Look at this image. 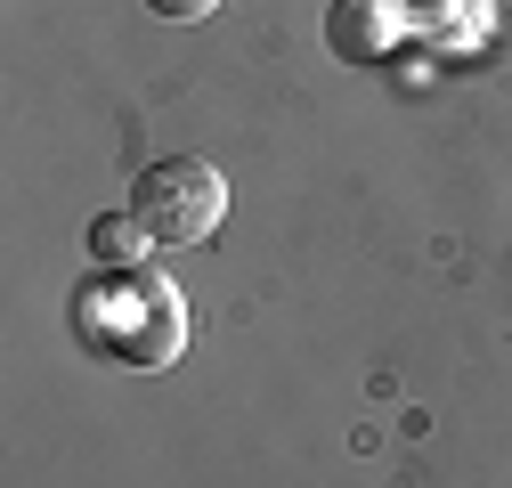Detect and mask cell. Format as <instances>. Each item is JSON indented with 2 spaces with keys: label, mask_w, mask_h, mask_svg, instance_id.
<instances>
[{
  "label": "cell",
  "mask_w": 512,
  "mask_h": 488,
  "mask_svg": "<svg viewBox=\"0 0 512 488\" xmlns=\"http://www.w3.org/2000/svg\"><path fill=\"white\" fill-rule=\"evenodd\" d=\"M74 334L90 358H114L131 375H163L187 350V301L163 269H98L74 293Z\"/></svg>",
  "instance_id": "6da1fadb"
},
{
  "label": "cell",
  "mask_w": 512,
  "mask_h": 488,
  "mask_svg": "<svg viewBox=\"0 0 512 488\" xmlns=\"http://www.w3.org/2000/svg\"><path fill=\"white\" fill-rule=\"evenodd\" d=\"M147 9H155V17H171V25H196V17H212V9H220V0H147Z\"/></svg>",
  "instance_id": "5b68a950"
},
{
  "label": "cell",
  "mask_w": 512,
  "mask_h": 488,
  "mask_svg": "<svg viewBox=\"0 0 512 488\" xmlns=\"http://www.w3.org/2000/svg\"><path fill=\"white\" fill-rule=\"evenodd\" d=\"M488 9H496V17H512V0H488Z\"/></svg>",
  "instance_id": "8992f818"
},
{
  "label": "cell",
  "mask_w": 512,
  "mask_h": 488,
  "mask_svg": "<svg viewBox=\"0 0 512 488\" xmlns=\"http://www.w3.org/2000/svg\"><path fill=\"white\" fill-rule=\"evenodd\" d=\"M147 253H155V228L139 212H98L90 220V261L98 269H147Z\"/></svg>",
  "instance_id": "277c9868"
},
{
  "label": "cell",
  "mask_w": 512,
  "mask_h": 488,
  "mask_svg": "<svg viewBox=\"0 0 512 488\" xmlns=\"http://www.w3.org/2000/svg\"><path fill=\"white\" fill-rule=\"evenodd\" d=\"M399 25H407L399 0H334L326 9V49L342 66H382L399 49Z\"/></svg>",
  "instance_id": "3957f363"
},
{
  "label": "cell",
  "mask_w": 512,
  "mask_h": 488,
  "mask_svg": "<svg viewBox=\"0 0 512 488\" xmlns=\"http://www.w3.org/2000/svg\"><path fill=\"white\" fill-rule=\"evenodd\" d=\"M131 212L155 228V244H204L228 212V179L204 163V155H163L147 179H139V196Z\"/></svg>",
  "instance_id": "7a4b0ae2"
}]
</instances>
